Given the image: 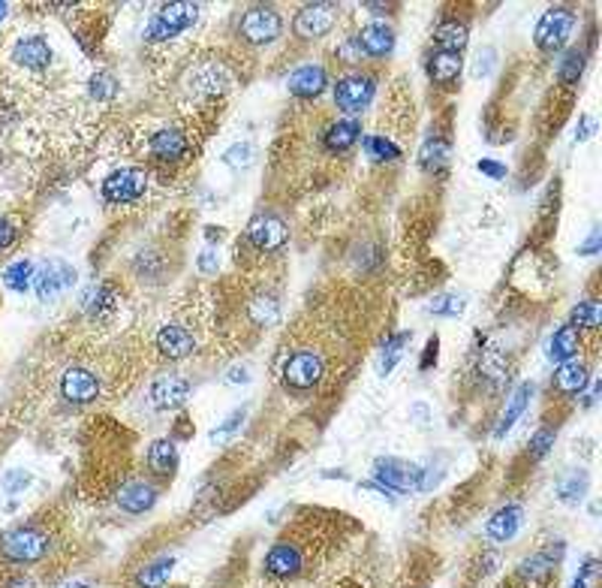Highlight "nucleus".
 Segmentation results:
<instances>
[{
	"label": "nucleus",
	"instance_id": "a878e982",
	"mask_svg": "<svg viewBox=\"0 0 602 588\" xmlns=\"http://www.w3.org/2000/svg\"><path fill=\"white\" fill-rule=\"evenodd\" d=\"M148 468L154 470L157 477H172L178 468V447L172 438H157L151 447H148Z\"/></svg>",
	"mask_w": 602,
	"mask_h": 588
},
{
	"label": "nucleus",
	"instance_id": "2f4dec72",
	"mask_svg": "<svg viewBox=\"0 0 602 588\" xmlns=\"http://www.w3.org/2000/svg\"><path fill=\"white\" fill-rule=\"evenodd\" d=\"M587 474L581 468H572V470H566L564 477H560V483H557V498L564 504H578V501H585V492H587Z\"/></svg>",
	"mask_w": 602,
	"mask_h": 588
},
{
	"label": "nucleus",
	"instance_id": "c85d7f7f",
	"mask_svg": "<svg viewBox=\"0 0 602 588\" xmlns=\"http://www.w3.org/2000/svg\"><path fill=\"white\" fill-rule=\"evenodd\" d=\"M461 67H464L461 55L440 52V48L428 57V76H431V82H437V85H452V82H455V78L461 76Z\"/></svg>",
	"mask_w": 602,
	"mask_h": 588
},
{
	"label": "nucleus",
	"instance_id": "1a4fd4ad",
	"mask_svg": "<svg viewBox=\"0 0 602 588\" xmlns=\"http://www.w3.org/2000/svg\"><path fill=\"white\" fill-rule=\"evenodd\" d=\"M338 13H341V6L329 4V0H320V4H304L299 13H295L292 27L301 39H320L334 27V22H338Z\"/></svg>",
	"mask_w": 602,
	"mask_h": 588
},
{
	"label": "nucleus",
	"instance_id": "6e6552de",
	"mask_svg": "<svg viewBox=\"0 0 602 588\" xmlns=\"http://www.w3.org/2000/svg\"><path fill=\"white\" fill-rule=\"evenodd\" d=\"M373 94H377V82L368 73H350L338 78L334 85V106L347 115H359L371 106Z\"/></svg>",
	"mask_w": 602,
	"mask_h": 588
},
{
	"label": "nucleus",
	"instance_id": "bb28decb",
	"mask_svg": "<svg viewBox=\"0 0 602 588\" xmlns=\"http://www.w3.org/2000/svg\"><path fill=\"white\" fill-rule=\"evenodd\" d=\"M581 347V332L576 326L564 323L560 329H555V335L548 338V356L555 362H569L576 359V353Z\"/></svg>",
	"mask_w": 602,
	"mask_h": 588
},
{
	"label": "nucleus",
	"instance_id": "0eeeda50",
	"mask_svg": "<svg viewBox=\"0 0 602 588\" xmlns=\"http://www.w3.org/2000/svg\"><path fill=\"white\" fill-rule=\"evenodd\" d=\"M325 375V366H322V356L313 350H299L292 353L290 359L283 362L281 368V377H283V387L286 389H295V392H304V389H313L322 380Z\"/></svg>",
	"mask_w": 602,
	"mask_h": 588
},
{
	"label": "nucleus",
	"instance_id": "c9c22d12",
	"mask_svg": "<svg viewBox=\"0 0 602 588\" xmlns=\"http://www.w3.org/2000/svg\"><path fill=\"white\" fill-rule=\"evenodd\" d=\"M34 274H36V269L31 260H15L13 266L4 269V284L13 293H25V290H31Z\"/></svg>",
	"mask_w": 602,
	"mask_h": 588
},
{
	"label": "nucleus",
	"instance_id": "864d4df0",
	"mask_svg": "<svg viewBox=\"0 0 602 588\" xmlns=\"http://www.w3.org/2000/svg\"><path fill=\"white\" fill-rule=\"evenodd\" d=\"M599 244H602V230L594 227V230H590L587 239L578 244V253H585V257H590V253H597V251H599Z\"/></svg>",
	"mask_w": 602,
	"mask_h": 588
},
{
	"label": "nucleus",
	"instance_id": "09e8293b",
	"mask_svg": "<svg viewBox=\"0 0 602 588\" xmlns=\"http://www.w3.org/2000/svg\"><path fill=\"white\" fill-rule=\"evenodd\" d=\"M31 483V474H25V470H9V474L4 477V486H6V492L9 495H15V492H22V489Z\"/></svg>",
	"mask_w": 602,
	"mask_h": 588
},
{
	"label": "nucleus",
	"instance_id": "a18cd8bd",
	"mask_svg": "<svg viewBox=\"0 0 602 588\" xmlns=\"http://www.w3.org/2000/svg\"><path fill=\"white\" fill-rule=\"evenodd\" d=\"M226 163H232V166H248V163H253V145H232L230 151H226Z\"/></svg>",
	"mask_w": 602,
	"mask_h": 588
},
{
	"label": "nucleus",
	"instance_id": "e433bc0d",
	"mask_svg": "<svg viewBox=\"0 0 602 588\" xmlns=\"http://www.w3.org/2000/svg\"><path fill=\"white\" fill-rule=\"evenodd\" d=\"M599 320H602V308H599L597 299H581L569 314V326H576L578 332L581 329H597Z\"/></svg>",
	"mask_w": 602,
	"mask_h": 588
},
{
	"label": "nucleus",
	"instance_id": "393cba45",
	"mask_svg": "<svg viewBox=\"0 0 602 588\" xmlns=\"http://www.w3.org/2000/svg\"><path fill=\"white\" fill-rule=\"evenodd\" d=\"M590 384V371L585 362H560L557 371H555V389L564 392V396H581L585 387Z\"/></svg>",
	"mask_w": 602,
	"mask_h": 588
},
{
	"label": "nucleus",
	"instance_id": "58836bf2",
	"mask_svg": "<svg viewBox=\"0 0 602 588\" xmlns=\"http://www.w3.org/2000/svg\"><path fill=\"white\" fill-rule=\"evenodd\" d=\"M362 145H364V151H368L371 160L392 163V160H398L401 157V149L392 139H386V136H364Z\"/></svg>",
	"mask_w": 602,
	"mask_h": 588
},
{
	"label": "nucleus",
	"instance_id": "603ef678",
	"mask_svg": "<svg viewBox=\"0 0 602 588\" xmlns=\"http://www.w3.org/2000/svg\"><path fill=\"white\" fill-rule=\"evenodd\" d=\"M476 170L482 172V175H488V179H495V181H500V179H506V166L503 163H497V160H479L476 163Z\"/></svg>",
	"mask_w": 602,
	"mask_h": 588
},
{
	"label": "nucleus",
	"instance_id": "b1692460",
	"mask_svg": "<svg viewBox=\"0 0 602 588\" xmlns=\"http://www.w3.org/2000/svg\"><path fill=\"white\" fill-rule=\"evenodd\" d=\"M362 139V127L352 118H343V121H334L329 130L322 133V149L329 154H343L350 151L355 142Z\"/></svg>",
	"mask_w": 602,
	"mask_h": 588
},
{
	"label": "nucleus",
	"instance_id": "a211bd4d",
	"mask_svg": "<svg viewBox=\"0 0 602 588\" xmlns=\"http://www.w3.org/2000/svg\"><path fill=\"white\" fill-rule=\"evenodd\" d=\"M521 525H525V510L518 504H506L485 522V537L495 543H509V541H515Z\"/></svg>",
	"mask_w": 602,
	"mask_h": 588
},
{
	"label": "nucleus",
	"instance_id": "3c124183",
	"mask_svg": "<svg viewBox=\"0 0 602 588\" xmlns=\"http://www.w3.org/2000/svg\"><path fill=\"white\" fill-rule=\"evenodd\" d=\"M590 576H597V558H587V562L581 564L578 576L572 580V588H590Z\"/></svg>",
	"mask_w": 602,
	"mask_h": 588
},
{
	"label": "nucleus",
	"instance_id": "7ed1b4c3",
	"mask_svg": "<svg viewBox=\"0 0 602 588\" xmlns=\"http://www.w3.org/2000/svg\"><path fill=\"white\" fill-rule=\"evenodd\" d=\"M48 546H52V541H48V534L36 525H18L0 537V555L15 564L39 562V558H46Z\"/></svg>",
	"mask_w": 602,
	"mask_h": 588
},
{
	"label": "nucleus",
	"instance_id": "5fc2aeb1",
	"mask_svg": "<svg viewBox=\"0 0 602 588\" xmlns=\"http://www.w3.org/2000/svg\"><path fill=\"white\" fill-rule=\"evenodd\" d=\"M217 266H220V257H217V251L205 248V251L199 253V269H202L205 274H211V272H217Z\"/></svg>",
	"mask_w": 602,
	"mask_h": 588
},
{
	"label": "nucleus",
	"instance_id": "a19ab883",
	"mask_svg": "<svg viewBox=\"0 0 602 588\" xmlns=\"http://www.w3.org/2000/svg\"><path fill=\"white\" fill-rule=\"evenodd\" d=\"M250 317L256 320V323H274L281 317V305H278V299L274 296H260V299H253V305H250Z\"/></svg>",
	"mask_w": 602,
	"mask_h": 588
},
{
	"label": "nucleus",
	"instance_id": "37998d69",
	"mask_svg": "<svg viewBox=\"0 0 602 588\" xmlns=\"http://www.w3.org/2000/svg\"><path fill=\"white\" fill-rule=\"evenodd\" d=\"M555 438H557V431L555 428H539L536 435L530 438V456L533 459H542L551 449V444H555Z\"/></svg>",
	"mask_w": 602,
	"mask_h": 588
},
{
	"label": "nucleus",
	"instance_id": "39448f33",
	"mask_svg": "<svg viewBox=\"0 0 602 588\" xmlns=\"http://www.w3.org/2000/svg\"><path fill=\"white\" fill-rule=\"evenodd\" d=\"M148 175L139 166H124V170L108 172L103 179V200L112 205H130L139 202L148 191Z\"/></svg>",
	"mask_w": 602,
	"mask_h": 588
},
{
	"label": "nucleus",
	"instance_id": "f257e3e1",
	"mask_svg": "<svg viewBox=\"0 0 602 588\" xmlns=\"http://www.w3.org/2000/svg\"><path fill=\"white\" fill-rule=\"evenodd\" d=\"M373 480L386 492H425L431 486L428 470L403 462V459H377L373 462Z\"/></svg>",
	"mask_w": 602,
	"mask_h": 588
},
{
	"label": "nucleus",
	"instance_id": "f704fd0d",
	"mask_svg": "<svg viewBox=\"0 0 602 588\" xmlns=\"http://www.w3.org/2000/svg\"><path fill=\"white\" fill-rule=\"evenodd\" d=\"M585 67H587V57L581 48H566L564 57L557 61V78L564 85H576L581 76H585Z\"/></svg>",
	"mask_w": 602,
	"mask_h": 588
},
{
	"label": "nucleus",
	"instance_id": "ddd939ff",
	"mask_svg": "<svg viewBox=\"0 0 602 588\" xmlns=\"http://www.w3.org/2000/svg\"><path fill=\"white\" fill-rule=\"evenodd\" d=\"M190 396V384L181 375H160L148 389V401L154 410H175Z\"/></svg>",
	"mask_w": 602,
	"mask_h": 588
},
{
	"label": "nucleus",
	"instance_id": "4468645a",
	"mask_svg": "<svg viewBox=\"0 0 602 588\" xmlns=\"http://www.w3.org/2000/svg\"><path fill=\"white\" fill-rule=\"evenodd\" d=\"M61 392L66 401H73V405H87V401H94L100 396V380L94 377V371L87 368H66L64 377H61Z\"/></svg>",
	"mask_w": 602,
	"mask_h": 588
},
{
	"label": "nucleus",
	"instance_id": "473e14b6",
	"mask_svg": "<svg viewBox=\"0 0 602 588\" xmlns=\"http://www.w3.org/2000/svg\"><path fill=\"white\" fill-rule=\"evenodd\" d=\"M419 163L425 172H440L449 163V142L440 139V136H428L419 151Z\"/></svg>",
	"mask_w": 602,
	"mask_h": 588
},
{
	"label": "nucleus",
	"instance_id": "f03ea898",
	"mask_svg": "<svg viewBox=\"0 0 602 588\" xmlns=\"http://www.w3.org/2000/svg\"><path fill=\"white\" fill-rule=\"evenodd\" d=\"M199 22V4H163L157 13L148 18L145 39L151 43H166V39L181 36L184 31Z\"/></svg>",
	"mask_w": 602,
	"mask_h": 588
},
{
	"label": "nucleus",
	"instance_id": "f8f14e48",
	"mask_svg": "<svg viewBox=\"0 0 602 588\" xmlns=\"http://www.w3.org/2000/svg\"><path fill=\"white\" fill-rule=\"evenodd\" d=\"M262 567H265V573H269L271 580H292V576L301 573L304 558H301L299 546L295 543L281 541V543H274L269 552H265Z\"/></svg>",
	"mask_w": 602,
	"mask_h": 588
},
{
	"label": "nucleus",
	"instance_id": "13d9d810",
	"mask_svg": "<svg viewBox=\"0 0 602 588\" xmlns=\"http://www.w3.org/2000/svg\"><path fill=\"white\" fill-rule=\"evenodd\" d=\"M338 55H343V61H359L362 48H359V43H355V39H350V43H343V46L338 48Z\"/></svg>",
	"mask_w": 602,
	"mask_h": 588
},
{
	"label": "nucleus",
	"instance_id": "c756f323",
	"mask_svg": "<svg viewBox=\"0 0 602 588\" xmlns=\"http://www.w3.org/2000/svg\"><path fill=\"white\" fill-rule=\"evenodd\" d=\"M82 305L94 320L108 317V314L117 308V293L108 287V284H94V287L82 296Z\"/></svg>",
	"mask_w": 602,
	"mask_h": 588
},
{
	"label": "nucleus",
	"instance_id": "f3484780",
	"mask_svg": "<svg viewBox=\"0 0 602 588\" xmlns=\"http://www.w3.org/2000/svg\"><path fill=\"white\" fill-rule=\"evenodd\" d=\"M115 501L124 513L139 516V513H148V510L157 504V489L151 483H145V480H127V483L115 492Z\"/></svg>",
	"mask_w": 602,
	"mask_h": 588
},
{
	"label": "nucleus",
	"instance_id": "4c0bfd02",
	"mask_svg": "<svg viewBox=\"0 0 602 588\" xmlns=\"http://www.w3.org/2000/svg\"><path fill=\"white\" fill-rule=\"evenodd\" d=\"M410 338H413L410 332H398V335L386 338V345H383V362H380V371H383V375H392L394 366H398L401 356H403V350H407Z\"/></svg>",
	"mask_w": 602,
	"mask_h": 588
},
{
	"label": "nucleus",
	"instance_id": "052dcab7",
	"mask_svg": "<svg viewBox=\"0 0 602 588\" xmlns=\"http://www.w3.org/2000/svg\"><path fill=\"white\" fill-rule=\"evenodd\" d=\"M64 588H94V585H87V583H70V585H64Z\"/></svg>",
	"mask_w": 602,
	"mask_h": 588
},
{
	"label": "nucleus",
	"instance_id": "5701e85b",
	"mask_svg": "<svg viewBox=\"0 0 602 588\" xmlns=\"http://www.w3.org/2000/svg\"><path fill=\"white\" fill-rule=\"evenodd\" d=\"M564 543H551V546H546V549H539L536 555H530V558H525L521 562V567H518V573L525 576V580H542V576H548L555 567L560 564V558H564Z\"/></svg>",
	"mask_w": 602,
	"mask_h": 588
},
{
	"label": "nucleus",
	"instance_id": "7c9ffc66",
	"mask_svg": "<svg viewBox=\"0 0 602 588\" xmlns=\"http://www.w3.org/2000/svg\"><path fill=\"white\" fill-rule=\"evenodd\" d=\"M172 571H175V558L169 555L154 558V562H148L142 571L136 573V588H163L172 580Z\"/></svg>",
	"mask_w": 602,
	"mask_h": 588
},
{
	"label": "nucleus",
	"instance_id": "79ce46f5",
	"mask_svg": "<svg viewBox=\"0 0 602 588\" xmlns=\"http://www.w3.org/2000/svg\"><path fill=\"white\" fill-rule=\"evenodd\" d=\"M464 305H467V302H464L461 296H452V293H443V296H437L428 305V311L431 314H437V317H458V314L464 311Z\"/></svg>",
	"mask_w": 602,
	"mask_h": 588
},
{
	"label": "nucleus",
	"instance_id": "ea45409f",
	"mask_svg": "<svg viewBox=\"0 0 602 588\" xmlns=\"http://www.w3.org/2000/svg\"><path fill=\"white\" fill-rule=\"evenodd\" d=\"M115 94H117V78L112 73H94L91 76V97L97 103L115 100Z\"/></svg>",
	"mask_w": 602,
	"mask_h": 588
},
{
	"label": "nucleus",
	"instance_id": "4d7b16f0",
	"mask_svg": "<svg viewBox=\"0 0 602 588\" xmlns=\"http://www.w3.org/2000/svg\"><path fill=\"white\" fill-rule=\"evenodd\" d=\"M15 242V227L6 218H0V248H9Z\"/></svg>",
	"mask_w": 602,
	"mask_h": 588
},
{
	"label": "nucleus",
	"instance_id": "2eb2a0df",
	"mask_svg": "<svg viewBox=\"0 0 602 588\" xmlns=\"http://www.w3.org/2000/svg\"><path fill=\"white\" fill-rule=\"evenodd\" d=\"M148 149H151V154L157 157V160L178 163L181 157H187V151H190V139H187L178 127H160V130L151 133Z\"/></svg>",
	"mask_w": 602,
	"mask_h": 588
},
{
	"label": "nucleus",
	"instance_id": "dca6fc26",
	"mask_svg": "<svg viewBox=\"0 0 602 588\" xmlns=\"http://www.w3.org/2000/svg\"><path fill=\"white\" fill-rule=\"evenodd\" d=\"M329 85V73L320 64H301L299 70L290 73V94L299 100H317Z\"/></svg>",
	"mask_w": 602,
	"mask_h": 588
},
{
	"label": "nucleus",
	"instance_id": "49530a36",
	"mask_svg": "<svg viewBox=\"0 0 602 588\" xmlns=\"http://www.w3.org/2000/svg\"><path fill=\"white\" fill-rule=\"evenodd\" d=\"M437 356H440V338H437V335H431V338H428V345H425V350H422L419 368H422V371H431L434 366H437Z\"/></svg>",
	"mask_w": 602,
	"mask_h": 588
},
{
	"label": "nucleus",
	"instance_id": "412c9836",
	"mask_svg": "<svg viewBox=\"0 0 602 588\" xmlns=\"http://www.w3.org/2000/svg\"><path fill=\"white\" fill-rule=\"evenodd\" d=\"M154 341H157V350H160L163 356H169V359H184L196 350L193 335L184 326H178V323H166V326H160Z\"/></svg>",
	"mask_w": 602,
	"mask_h": 588
},
{
	"label": "nucleus",
	"instance_id": "72a5a7b5",
	"mask_svg": "<svg viewBox=\"0 0 602 588\" xmlns=\"http://www.w3.org/2000/svg\"><path fill=\"white\" fill-rule=\"evenodd\" d=\"M190 88L199 94H217L226 88V76L220 70V64H205L199 70H193L190 76Z\"/></svg>",
	"mask_w": 602,
	"mask_h": 588
},
{
	"label": "nucleus",
	"instance_id": "8fccbe9b",
	"mask_svg": "<svg viewBox=\"0 0 602 588\" xmlns=\"http://www.w3.org/2000/svg\"><path fill=\"white\" fill-rule=\"evenodd\" d=\"M495 48H482L479 52V57H476V67H473V76H488L491 73V67H495Z\"/></svg>",
	"mask_w": 602,
	"mask_h": 588
},
{
	"label": "nucleus",
	"instance_id": "9b49d317",
	"mask_svg": "<svg viewBox=\"0 0 602 588\" xmlns=\"http://www.w3.org/2000/svg\"><path fill=\"white\" fill-rule=\"evenodd\" d=\"M76 284V269L70 263L64 260H46L43 269L34 274V287H36V296L43 302H52L57 299L61 293H66Z\"/></svg>",
	"mask_w": 602,
	"mask_h": 588
},
{
	"label": "nucleus",
	"instance_id": "9d476101",
	"mask_svg": "<svg viewBox=\"0 0 602 588\" xmlns=\"http://www.w3.org/2000/svg\"><path fill=\"white\" fill-rule=\"evenodd\" d=\"M248 242L253 244L256 251H265V253H274L281 251L286 242H290V227L271 211H260L256 218H250L248 223Z\"/></svg>",
	"mask_w": 602,
	"mask_h": 588
},
{
	"label": "nucleus",
	"instance_id": "4be33fe9",
	"mask_svg": "<svg viewBox=\"0 0 602 588\" xmlns=\"http://www.w3.org/2000/svg\"><path fill=\"white\" fill-rule=\"evenodd\" d=\"M533 392H536V387H533L530 380H525V384H518L515 389H512V396H509V401H506V410H503L500 423H497V428H495V438H497V440L506 438L509 431H512V426H515L518 419H521V414H525V410L530 407Z\"/></svg>",
	"mask_w": 602,
	"mask_h": 588
},
{
	"label": "nucleus",
	"instance_id": "c03bdc74",
	"mask_svg": "<svg viewBox=\"0 0 602 588\" xmlns=\"http://www.w3.org/2000/svg\"><path fill=\"white\" fill-rule=\"evenodd\" d=\"M241 419H244V407H241V410H232V414H230V417H226V419H223V423H220V426H217V428H211V440H220V438H230V435H232V431H235V428H239V426H241Z\"/></svg>",
	"mask_w": 602,
	"mask_h": 588
},
{
	"label": "nucleus",
	"instance_id": "aec40b11",
	"mask_svg": "<svg viewBox=\"0 0 602 588\" xmlns=\"http://www.w3.org/2000/svg\"><path fill=\"white\" fill-rule=\"evenodd\" d=\"M355 43H359L362 55L368 57H389L394 52V31L389 25L383 22H373V25H364L359 36H355Z\"/></svg>",
	"mask_w": 602,
	"mask_h": 588
},
{
	"label": "nucleus",
	"instance_id": "423d86ee",
	"mask_svg": "<svg viewBox=\"0 0 602 588\" xmlns=\"http://www.w3.org/2000/svg\"><path fill=\"white\" fill-rule=\"evenodd\" d=\"M283 18L274 6H250L239 22V36L250 46H269L281 36Z\"/></svg>",
	"mask_w": 602,
	"mask_h": 588
},
{
	"label": "nucleus",
	"instance_id": "de8ad7c7",
	"mask_svg": "<svg viewBox=\"0 0 602 588\" xmlns=\"http://www.w3.org/2000/svg\"><path fill=\"white\" fill-rule=\"evenodd\" d=\"M482 371H485V375H491V377H503V375H506V362L500 359L497 350H491L488 356L482 359Z\"/></svg>",
	"mask_w": 602,
	"mask_h": 588
},
{
	"label": "nucleus",
	"instance_id": "6ab92c4d",
	"mask_svg": "<svg viewBox=\"0 0 602 588\" xmlns=\"http://www.w3.org/2000/svg\"><path fill=\"white\" fill-rule=\"evenodd\" d=\"M13 61L25 70H43L52 64V46L43 36H22L13 46Z\"/></svg>",
	"mask_w": 602,
	"mask_h": 588
},
{
	"label": "nucleus",
	"instance_id": "680f3d73",
	"mask_svg": "<svg viewBox=\"0 0 602 588\" xmlns=\"http://www.w3.org/2000/svg\"><path fill=\"white\" fill-rule=\"evenodd\" d=\"M6 9H9L6 4H0V22H4V15H6Z\"/></svg>",
	"mask_w": 602,
	"mask_h": 588
},
{
	"label": "nucleus",
	"instance_id": "6e6d98bb",
	"mask_svg": "<svg viewBox=\"0 0 602 588\" xmlns=\"http://www.w3.org/2000/svg\"><path fill=\"white\" fill-rule=\"evenodd\" d=\"M594 130H597V121L590 115H585L578 121V127H576V142H585V139H590L594 136Z\"/></svg>",
	"mask_w": 602,
	"mask_h": 588
},
{
	"label": "nucleus",
	"instance_id": "bf43d9fd",
	"mask_svg": "<svg viewBox=\"0 0 602 588\" xmlns=\"http://www.w3.org/2000/svg\"><path fill=\"white\" fill-rule=\"evenodd\" d=\"M226 380H232V384H248V380H250L248 366H232L230 375H226Z\"/></svg>",
	"mask_w": 602,
	"mask_h": 588
},
{
	"label": "nucleus",
	"instance_id": "20e7f679",
	"mask_svg": "<svg viewBox=\"0 0 602 588\" xmlns=\"http://www.w3.org/2000/svg\"><path fill=\"white\" fill-rule=\"evenodd\" d=\"M576 13H572L569 6H548L546 13H542L539 25H536V48L546 55H557L560 48L569 43L572 31H576Z\"/></svg>",
	"mask_w": 602,
	"mask_h": 588
},
{
	"label": "nucleus",
	"instance_id": "cd10ccee",
	"mask_svg": "<svg viewBox=\"0 0 602 588\" xmlns=\"http://www.w3.org/2000/svg\"><path fill=\"white\" fill-rule=\"evenodd\" d=\"M434 39H437L440 52L461 55L464 46H467V39H470V31H467V25L458 22V18H446V22H440V27L434 31Z\"/></svg>",
	"mask_w": 602,
	"mask_h": 588
}]
</instances>
